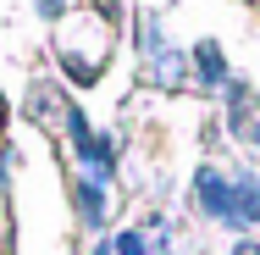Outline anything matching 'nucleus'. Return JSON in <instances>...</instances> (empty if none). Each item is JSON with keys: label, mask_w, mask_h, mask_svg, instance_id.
<instances>
[{"label": "nucleus", "mask_w": 260, "mask_h": 255, "mask_svg": "<svg viewBox=\"0 0 260 255\" xmlns=\"http://www.w3.org/2000/svg\"><path fill=\"white\" fill-rule=\"evenodd\" d=\"M200 72H205L210 83H216V78H221V55L210 50V45H205V50H200Z\"/></svg>", "instance_id": "f257e3e1"}, {"label": "nucleus", "mask_w": 260, "mask_h": 255, "mask_svg": "<svg viewBox=\"0 0 260 255\" xmlns=\"http://www.w3.org/2000/svg\"><path fill=\"white\" fill-rule=\"evenodd\" d=\"M61 6H67V0H45V17H55V11H61Z\"/></svg>", "instance_id": "f03ea898"}, {"label": "nucleus", "mask_w": 260, "mask_h": 255, "mask_svg": "<svg viewBox=\"0 0 260 255\" xmlns=\"http://www.w3.org/2000/svg\"><path fill=\"white\" fill-rule=\"evenodd\" d=\"M238 255H260V244H238Z\"/></svg>", "instance_id": "7ed1b4c3"}]
</instances>
